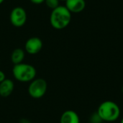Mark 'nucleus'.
Segmentation results:
<instances>
[{"label":"nucleus","instance_id":"9d476101","mask_svg":"<svg viewBox=\"0 0 123 123\" xmlns=\"http://www.w3.org/2000/svg\"><path fill=\"white\" fill-rule=\"evenodd\" d=\"M25 57V52L22 48L14 49L11 54V61L14 65L19 64L23 63Z\"/></svg>","mask_w":123,"mask_h":123},{"label":"nucleus","instance_id":"6e6552de","mask_svg":"<svg viewBox=\"0 0 123 123\" xmlns=\"http://www.w3.org/2000/svg\"><path fill=\"white\" fill-rule=\"evenodd\" d=\"M14 89V84L13 81L9 79H6L0 83V96L2 97H7L10 96Z\"/></svg>","mask_w":123,"mask_h":123},{"label":"nucleus","instance_id":"f03ea898","mask_svg":"<svg viewBox=\"0 0 123 123\" xmlns=\"http://www.w3.org/2000/svg\"><path fill=\"white\" fill-rule=\"evenodd\" d=\"M97 113L102 121L110 123L119 118L120 109L115 102L112 101H105L99 106Z\"/></svg>","mask_w":123,"mask_h":123},{"label":"nucleus","instance_id":"423d86ee","mask_svg":"<svg viewBox=\"0 0 123 123\" xmlns=\"http://www.w3.org/2000/svg\"><path fill=\"white\" fill-rule=\"evenodd\" d=\"M43 48V41L37 37L29 38L25 45V50L30 55L37 54Z\"/></svg>","mask_w":123,"mask_h":123},{"label":"nucleus","instance_id":"f3484780","mask_svg":"<svg viewBox=\"0 0 123 123\" xmlns=\"http://www.w3.org/2000/svg\"><path fill=\"white\" fill-rule=\"evenodd\" d=\"M123 123V117L122 118V120H121V123Z\"/></svg>","mask_w":123,"mask_h":123},{"label":"nucleus","instance_id":"a211bd4d","mask_svg":"<svg viewBox=\"0 0 123 123\" xmlns=\"http://www.w3.org/2000/svg\"><path fill=\"white\" fill-rule=\"evenodd\" d=\"M59 1H66V0H59Z\"/></svg>","mask_w":123,"mask_h":123},{"label":"nucleus","instance_id":"dca6fc26","mask_svg":"<svg viewBox=\"0 0 123 123\" xmlns=\"http://www.w3.org/2000/svg\"><path fill=\"white\" fill-rule=\"evenodd\" d=\"M4 1V0H0V4H1Z\"/></svg>","mask_w":123,"mask_h":123},{"label":"nucleus","instance_id":"7ed1b4c3","mask_svg":"<svg viewBox=\"0 0 123 123\" xmlns=\"http://www.w3.org/2000/svg\"><path fill=\"white\" fill-rule=\"evenodd\" d=\"M12 74L14 78L19 82H31L35 79L37 71L32 65L22 63L14 65Z\"/></svg>","mask_w":123,"mask_h":123},{"label":"nucleus","instance_id":"9b49d317","mask_svg":"<svg viewBox=\"0 0 123 123\" xmlns=\"http://www.w3.org/2000/svg\"><path fill=\"white\" fill-rule=\"evenodd\" d=\"M59 0H45V3L48 8L53 10L59 6Z\"/></svg>","mask_w":123,"mask_h":123},{"label":"nucleus","instance_id":"4468645a","mask_svg":"<svg viewBox=\"0 0 123 123\" xmlns=\"http://www.w3.org/2000/svg\"><path fill=\"white\" fill-rule=\"evenodd\" d=\"M45 0H30V1L35 4H40L43 2H45Z\"/></svg>","mask_w":123,"mask_h":123},{"label":"nucleus","instance_id":"ddd939ff","mask_svg":"<svg viewBox=\"0 0 123 123\" xmlns=\"http://www.w3.org/2000/svg\"><path fill=\"white\" fill-rule=\"evenodd\" d=\"M6 75L4 73V71H2L1 70H0V83L2 82L3 81H4L6 79Z\"/></svg>","mask_w":123,"mask_h":123},{"label":"nucleus","instance_id":"1a4fd4ad","mask_svg":"<svg viewBox=\"0 0 123 123\" xmlns=\"http://www.w3.org/2000/svg\"><path fill=\"white\" fill-rule=\"evenodd\" d=\"M60 123H80V119L75 111L66 110L61 115Z\"/></svg>","mask_w":123,"mask_h":123},{"label":"nucleus","instance_id":"20e7f679","mask_svg":"<svg viewBox=\"0 0 123 123\" xmlns=\"http://www.w3.org/2000/svg\"><path fill=\"white\" fill-rule=\"evenodd\" d=\"M47 89L48 83L44 79H35L28 86V94L34 99H40L46 94Z\"/></svg>","mask_w":123,"mask_h":123},{"label":"nucleus","instance_id":"2eb2a0df","mask_svg":"<svg viewBox=\"0 0 123 123\" xmlns=\"http://www.w3.org/2000/svg\"><path fill=\"white\" fill-rule=\"evenodd\" d=\"M19 123H30V122L27 120V119H25V118H22L20 120Z\"/></svg>","mask_w":123,"mask_h":123},{"label":"nucleus","instance_id":"39448f33","mask_svg":"<svg viewBox=\"0 0 123 123\" xmlns=\"http://www.w3.org/2000/svg\"><path fill=\"white\" fill-rule=\"evenodd\" d=\"M9 20L11 24L16 27H21L26 23L27 12L21 6L14 7L10 12Z\"/></svg>","mask_w":123,"mask_h":123},{"label":"nucleus","instance_id":"6ab92c4d","mask_svg":"<svg viewBox=\"0 0 123 123\" xmlns=\"http://www.w3.org/2000/svg\"><path fill=\"white\" fill-rule=\"evenodd\" d=\"M122 92H123V87H122Z\"/></svg>","mask_w":123,"mask_h":123},{"label":"nucleus","instance_id":"0eeeda50","mask_svg":"<svg viewBox=\"0 0 123 123\" xmlns=\"http://www.w3.org/2000/svg\"><path fill=\"white\" fill-rule=\"evenodd\" d=\"M65 6L71 13H80L86 7L85 0H66Z\"/></svg>","mask_w":123,"mask_h":123},{"label":"nucleus","instance_id":"f257e3e1","mask_svg":"<svg viewBox=\"0 0 123 123\" xmlns=\"http://www.w3.org/2000/svg\"><path fill=\"white\" fill-rule=\"evenodd\" d=\"M71 20V13L65 6L59 5L53 9L50 16V23L55 30H63L68 27Z\"/></svg>","mask_w":123,"mask_h":123},{"label":"nucleus","instance_id":"f8f14e48","mask_svg":"<svg viewBox=\"0 0 123 123\" xmlns=\"http://www.w3.org/2000/svg\"><path fill=\"white\" fill-rule=\"evenodd\" d=\"M91 123H101L102 122V120H101V118L99 117V116L98 115L97 113L94 114L92 117H91Z\"/></svg>","mask_w":123,"mask_h":123}]
</instances>
